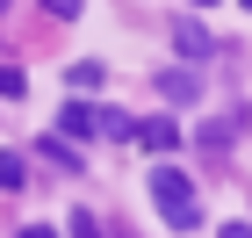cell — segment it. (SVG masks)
Wrapping results in <instances>:
<instances>
[{"label": "cell", "mask_w": 252, "mask_h": 238, "mask_svg": "<svg viewBox=\"0 0 252 238\" xmlns=\"http://www.w3.org/2000/svg\"><path fill=\"white\" fill-rule=\"evenodd\" d=\"M245 7H252V0H245Z\"/></svg>", "instance_id": "16"}, {"label": "cell", "mask_w": 252, "mask_h": 238, "mask_svg": "<svg viewBox=\"0 0 252 238\" xmlns=\"http://www.w3.org/2000/svg\"><path fill=\"white\" fill-rule=\"evenodd\" d=\"M0 7H7V0H0Z\"/></svg>", "instance_id": "15"}, {"label": "cell", "mask_w": 252, "mask_h": 238, "mask_svg": "<svg viewBox=\"0 0 252 238\" xmlns=\"http://www.w3.org/2000/svg\"><path fill=\"white\" fill-rule=\"evenodd\" d=\"M79 7H87V0H43V15H58V22H72Z\"/></svg>", "instance_id": "10"}, {"label": "cell", "mask_w": 252, "mask_h": 238, "mask_svg": "<svg viewBox=\"0 0 252 238\" xmlns=\"http://www.w3.org/2000/svg\"><path fill=\"white\" fill-rule=\"evenodd\" d=\"M22 94H29V79H22L15 65H0V101H22Z\"/></svg>", "instance_id": "8"}, {"label": "cell", "mask_w": 252, "mask_h": 238, "mask_svg": "<svg viewBox=\"0 0 252 238\" xmlns=\"http://www.w3.org/2000/svg\"><path fill=\"white\" fill-rule=\"evenodd\" d=\"M58 130H72V137H94V108H87V101H65Z\"/></svg>", "instance_id": "6"}, {"label": "cell", "mask_w": 252, "mask_h": 238, "mask_svg": "<svg viewBox=\"0 0 252 238\" xmlns=\"http://www.w3.org/2000/svg\"><path fill=\"white\" fill-rule=\"evenodd\" d=\"M72 238H101V224L87 217V209H72Z\"/></svg>", "instance_id": "11"}, {"label": "cell", "mask_w": 252, "mask_h": 238, "mask_svg": "<svg viewBox=\"0 0 252 238\" xmlns=\"http://www.w3.org/2000/svg\"><path fill=\"white\" fill-rule=\"evenodd\" d=\"M194 7H209V0H194Z\"/></svg>", "instance_id": "14"}, {"label": "cell", "mask_w": 252, "mask_h": 238, "mask_svg": "<svg viewBox=\"0 0 252 238\" xmlns=\"http://www.w3.org/2000/svg\"><path fill=\"white\" fill-rule=\"evenodd\" d=\"M223 238H252V224H245V217H231V224H223Z\"/></svg>", "instance_id": "13"}, {"label": "cell", "mask_w": 252, "mask_h": 238, "mask_svg": "<svg viewBox=\"0 0 252 238\" xmlns=\"http://www.w3.org/2000/svg\"><path fill=\"white\" fill-rule=\"evenodd\" d=\"M173 36H180V51H188V58H209V29H202V22H180Z\"/></svg>", "instance_id": "7"}, {"label": "cell", "mask_w": 252, "mask_h": 238, "mask_svg": "<svg viewBox=\"0 0 252 238\" xmlns=\"http://www.w3.org/2000/svg\"><path fill=\"white\" fill-rule=\"evenodd\" d=\"M0 188H7V195L22 188V159H15V152H0Z\"/></svg>", "instance_id": "9"}, {"label": "cell", "mask_w": 252, "mask_h": 238, "mask_svg": "<svg viewBox=\"0 0 252 238\" xmlns=\"http://www.w3.org/2000/svg\"><path fill=\"white\" fill-rule=\"evenodd\" d=\"M158 94L188 108V101H202V79H194V72H158Z\"/></svg>", "instance_id": "4"}, {"label": "cell", "mask_w": 252, "mask_h": 238, "mask_svg": "<svg viewBox=\"0 0 252 238\" xmlns=\"http://www.w3.org/2000/svg\"><path fill=\"white\" fill-rule=\"evenodd\" d=\"M152 202H158V217L173 224V231H194L202 224V195H194V180L180 166H158L152 173Z\"/></svg>", "instance_id": "1"}, {"label": "cell", "mask_w": 252, "mask_h": 238, "mask_svg": "<svg viewBox=\"0 0 252 238\" xmlns=\"http://www.w3.org/2000/svg\"><path fill=\"white\" fill-rule=\"evenodd\" d=\"M101 79H108V65H101V58H79V65H65V87H72V94H94Z\"/></svg>", "instance_id": "3"}, {"label": "cell", "mask_w": 252, "mask_h": 238, "mask_svg": "<svg viewBox=\"0 0 252 238\" xmlns=\"http://www.w3.org/2000/svg\"><path fill=\"white\" fill-rule=\"evenodd\" d=\"M137 144L166 159V152H180V130H173V123H166V116H158V123H137Z\"/></svg>", "instance_id": "2"}, {"label": "cell", "mask_w": 252, "mask_h": 238, "mask_svg": "<svg viewBox=\"0 0 252 238\" xmlns=\"http://www.w3.org/2000/svg\"><path fill=\"white\" fill-rule=\"evenodd\" d=\"M15 238H58V231H51V224H22Z\"/></svg>", "instance_id": "12"}, {"label": "cell", "mask_w": 252, "mask_h": 238, "mask_svg": "<svg viewBox=\"0 0 252 238\" xmlns=\"http://www.w3.org/2000/svg\"><path fill=\"white\" fill-rule=\"evenodd\" d=\"M94 137H116V144H130V137H137V123L123 116V108H94Z\"/></svg>", "instance_id": "5"}]
</instances>
